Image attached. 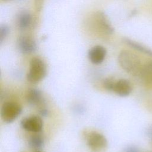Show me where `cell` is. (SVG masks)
<instances>
[{"label":"cell","instance_id":"6da1fadb","mask_svg":"<svg viewBox=\"0 0 152 152\" xmlns=\"http://www.w3.org/2000/svg\"><path fill=\"white\" fill-rule=\"evenodd\" d=\"M118 62L121 66L126 72L134 76H140L143 65L140 58L132 52L122 51L118 56Z\"/></svg>","mask_w":152,"mask_h":152},{"label":"cell","instance_id":"9a60e30c","mask_svg":"<svg viewBox=\"0 0 152 152\" xmlns=\"http://www.w3.org/2000/svg\"><path fill=\"white\" fill-rule=\"evenodd\" d=\"M116 81L112 78H107L103 81V86L106 90L110 91H113L114 86Z\"/></svg>","mask_w":152,"mask_h":152},{"label":"cell","instance_id":"ac0fdd59","mask_svg":"<svg viewBox=\"0 0 152 152\" xmlns=\"http://www.w3.org/2000/svg\"><path fill=\"white\" fill-rule=\"evenodd\" d=\"M124 152H138V151L135 147H129L125 150Z\"/></svg>","mask_w":152,"mask_h":152},{"label":"cell","instance_id":"ffe728a7","mask_svg":"<svg viewBox=\"0 0 152 152\" xmlns=\"http://www.w3.org/2000/svg\"><path fill=\"white\" fill-rule=\"evenodd\" d=\"M34 152H43V151H42L40 150H36Z\"/></svg>","mask_w":152,"mask_h":152},{"label":"cell","instance_id":"e0dca14e","mask_svg":"<svg viewBox=\"0 0 152 152\" xmlns=\"http://www.w3.org/2000/svg\"><path fill=\"white\" fill-rule=\"evenodd\" d=\"M39 112L40 113V115L43 116H48V110L45 108V107H43V108H41L39 110Z\"/></svg>","mask_w":152,"mask_h":152},{"label":"cell","instance_id":"7a4b0ae2","mask_svg":"<svg viewBox=\"0 0 152 152\" xmlns=\"http://www.w3.org/2000/svg\"><path fill=\"white\" fill-rule=\"evenodd\" d=\"M46 71V66L44 61L39 58H33L30 62L27 79L32 83L40 82L45 77Z\"/></svg>","mask_w":152,"mask_h":152},{"label":"cell","instance_id":"7c38bea8","mask_svg":"<svg viewBox=\"0 0 152 152\" xmlns=\"http://www.w3.org/2000/svg\"><path fill=\"white\" fill-rule=\"evenodd\" d=\"M124 41L128 45L131 46L132 48H133L142 53H144L148 56H152V50L151 49L146 48L145 46H144L135 41L128 39H125Z\"/></svg>","mask_w":152,"mask_h":152},{"label":"cell","instance_id":"52a82bcc","mask_svg":"<svg viewBox=\"0 0 152 152\" xmlns=\"http://www.w3.org/2000/svg\"><path fill=\"white\" fill-rule=\"evenodd\" d=\"M106 53V50L103 46L97 45L90 49L88 54V58L93 64H100L105 59Z\"/></svg>","mask_w":152,"mask_h":152},{"label":"cell","instance_id":"30bf717a","mask_svg":"<svg viewBox=\"0 0 152 152\" xmlns=\"http://www.w3.org/2000/svg\"><path fill=\"white\" fill-rule=\"evenodd\" d=\"M132 90V85L128 80L120 79L116 81L113 92L121 97H126L130 94Z\"/></svg>","mask_w":152,"mask_h":152},{"label":"cell","instance_id":"2e32d148","mask_svg":"<svg viewBox=\"0 0 152 152\" xmlns=\"http://www.w3.org/2000/svg\"><path fill=\"white\" fill-rule=\"evenodd\" d=\"M9 33V28L6 25H2L0 27V42L2 43Z\"/></svg>","mask_w":152,"mask_h":152},{"label":"cell","instance_id":"3957f363","mask_svg":"<svg viewBox=\"0 0 152 152\" xmlns=\"http://www.w3.org/2000/svg\"><path fill=\"white\" fill-rule=\"evenodd\" d=\"M22 112L21 106L14 102H5L1 109V116L2 120L7 124L14 121Z\"/></svg>","mask_w":152,"mask_h":152},{"label":"cell","instance_id":"8fae6325","mask_svg":"<svg viewBox=\"0 0 152 152\" xmlns=\"http://www.w3.org/2000/svg\"><path fill=\"white\" fill-rule=\"evenodd\" d=\"M29 147L35 150H40L44 145V139L39 134L33 135L28 140Z\"/></svg>","mask_w":152,"mask_h":152},{"label":"cell","instance_id":"8992f818","mask_svg":"<svg viewBox=\"0 0 152 152\" xmlns=\"http://www.w3.org/2000/svg\"><path fill=\"white\" fill-rule=\"evenodd\" d=\"M95 28L98 32L102 34H111L113 29L104 14L99 12L96 13L93 18Z\"/></svg>","mask_w":152,"mask_h":152},{"label":"cell","instance_id":"277c9868","mask_svg":"<svg viewBox=\"0 0 152 152\" xmlns=\"http://www.w3.org/2000/svg\"><path fill=\"white\" fill-rule=\"evenodd\" d=\"M87 144L92 151L100 152L106 148L107 141L103 134L93 131L90 132L87 137Z\"/></svg>","mask_w":152,"mask_h":152},{"label":"cell","instance_id":"5b68a950","mask_svg":"<svg viewBox=\"0 0 152 152\" xmlns=\"http://www.w3.org/2000/svg\"><path fill=\"white\" fill-rule=\"evenodd\" d=\"M21 126L27 131L38 133L43 128V122L42 118L38 116H31L23 119Z\"/></svg>","mask_w":152,"mask_h":152},{"label":"cell","instance_id":"ba28073f","mask_svg":"<svg viewBox=\"0 0 152 152\" xmlns=\"http://www.w3.org/2000/svg\"><path fill=\"white\" fill-rule=\"evenodd\" d=\"M18 46L20 51L24 54H30L34 52L37 48L35 41L28 36L20 37Z\"/></svg>","mask_w":152,"mask_h":152},{"label":"cell","instance_id":"4fadbf2b","mask_svg":"<svg viewBox=\"0 0 152 152\" xmlns=\"http://www.w3.org/2000/svg\"><path fill=\"white\" fill-rule=\"evenodd\" d=\"M31 16L27 12H23L20 14L18 18V25L21 29H26L31 24Z\"/></svg>","mask_w":152,"mask_h":152},{"label":"cell","instance_id":"5bb4252c","mask_svg":"<svg viewBox=\"0 0 152 152\" xmlns=\"http://www.w3.org/2000/svg\"><path fill=\"white\" fill-rule=\"evenodd\" d=\"M140 76L147 83L152 84V61L148 62L143 65Z\"/></svg>","mask_w":152,"mask_h":152},{"label":"cell","instance_id":"9c48e42d","mask_svg":"<svg viewBox=\"0 0 152 152\" xmlns=\"http://www.w3.org/2000/svg\"><path fill=\"white\" fill-rule=\"evenodd\" d=\"M26 99L28 103L31 106L40 107V109L43 107L44 98L42 92L38 89L29 90L26 95Z\"/></svg>","mask_w":152,"mask_h":152},{"label":"cell","instance_id":"d6986e66","mask_svg":"<svg viewBox=\"0 0 152 152\" xmlns=\"http://www.w3.org/2000/svg\"><path fill=\"white\" fill-rule=\"evenodd\" d=\"M42 2V0H36V5L37 8L39 7L40 5H41Z\"/></svg>","mask_w":152,"mask_h":152}]
</instances>
